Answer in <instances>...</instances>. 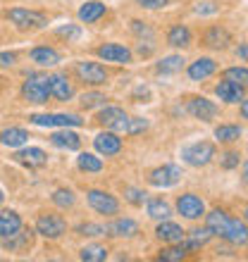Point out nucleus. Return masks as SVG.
<instances>
[{
  "label": "nucleus",
  "mask_w": 248,
  "mask_h": 262,
  "mask_svg": "<svg viewBox=\"0 0 248 262\" xmlns=\"http://www.w3.org/2000/svg\"><path fill=\"white\" fill-rule=\"evenodd\" d=\"M22 98L31 105H46L50 100V91H48V79L46 74L38 72H29L27 81L22 83Z\"/></svg>",
  "instance_id": "obj_1"
},
{
  "label": "nucleus",
  "mask_w": 248,
  "mask_h": 262,
  "mask_svg": "<svg viewBox=\"0 0 248 262\" xmlns=\"http://www.w3.org/2000/svg\"><path fill=\"white\" fill-rule=\"evenodd\" d=\"M217 155V148L210 141H196V143H189L181 148V160H184L189 167H205L210 165Z\"/></svg>",
  "instance_id": "obj_2"
},
{
  "label": "nucleus",
  "mask_w": 248,
  "mask_h": 262,
  "mask_svg": "<svg viewBox=\"0 0 248 262\" xmlns=\"http://www.w3.org/2000/svg\"><path fill=\"white\" fill-rule=\"evenodd\" d=\"M5 17L12 21L19 31H36V29L48 27V17L43 12H36V10H24V7H12L7 10Z\"/></svg>",
  "instance_id": "obj_3"
},
{
  "label": "nucleus",
  "mask_w": 248,
  "mask_h": 262,
  "mask_svg": "<svg viewBox=\"0 0 248 262\" xmlns=\"http://www.w3.org/2000/svg\"><path fill=\"white\" fill-rule=\"evenodd\" d=\"M74 74H76V79L84 81L86 86H103V83L108 81V69H105L100 62H89V60L76 62Z\"/></svg>",
  "instance_id": "obj_4"
},
{
  "label": "nucleus",
  "mask_w": 248,
  "mask_h": 262,
  "mask_svg": "<svg viewBox=\"0 0 248 262\" xmlns=\"http://www.w3.org/2000/svg\"><path fill=\"white\" fill-rule=\"evenodd\" d=\"M86 200H89V205L93 207L98 214L112 217V214L119 212V200L115 198L112 193H108V191H100V188H91V191H86Z\"/></svg>",
  "instance_id": "obj_5"
},
{
  "label": "nucleus",
  "mask_w": 248,
  "mask_h": 262,
  "mask_svg": "<svg viewBox=\"0 0 248 262\" xmlns=\"http://www.w3.org/2000/svg\"><path fill=\"white\" fill-rule=\"evenodd\" d=\"M98 124L105 126L108 131H115V134H124L127 131V112L117 105H103V110L98 112Z\"/></svg>",
  "instance_id": "obj_6"
},
{
  "label": "nucleus",
  "mask_w": 248,
  "mask_h": 262,
  "mask_svg": "<svg viewBox=\"0 0 248 262\" xmlns=\"http://www.w3.org/2000/svg\"><path fill=\"white\" fill-rule=\"evenodd\" d=\"M67 231V222L62 220L60 214H41L38 220H36V234H41L43 238H50V241H55L60 238L62 234Z\"/></svg>",
  "instance_id": "obj_7"
},
{
  "label": "nucleus",
  "mask_w": 248,
  "mask_h": 262,
  "mask_svg": "<svg viewBox=\"0 0 248 262\" xmlns=\"http://www.w3.org/2000/svg\"><path fill=\"white\" fill-rule=\"evenodd\" d=\"M181 181V167L179 165H162V167H155L151 174H148V184L155 188H170L174 184Z\"/></svg>",
  "instance_id": "obj_8"
},
{
  "label": "nucleus",
  "mask_w": 248,
  "mask_h": 262,
  "mask_svg": "<svg viewBox=\"0 0 248 262\" xmlns=\"http://www.w3.org/2000/svg\"><path fill=\"white\" fill-rule=\"evenodd\" d=\"M29 122L36 126H60V129H72V126H81L84 119L79 117V115H62V112H57V115H31L29 117Z\"/></svg>",
  "instance_id": "obj_9"
},
{
  "label": "nucleus",
  "mask_w": 248,
  "mask_h": 262,
  "mask_svg": "<svg viewBox=\"0 0 248 262\" xmlns=\"http://www.w3.org/2000/svg\"><path fill=\"white\" fill-rule=\"evenodd\" d=\"M186 112H189L193 119H200V122H213V119L217 117L220 107H217L213 100H208V98H203V96H193V98H189Z\"/></svg>",
  "instance_id": "obj_10"
},
{
  "label": "nucleus",
  "mask_w": 248,
  "mask_h": 262,
  "mask_svg": "<svg viewBox=\"0 0 248 262\" xmlns=\"http://www.w3.org/2000/svg\"><path fill=\"white\" fill-rule=\"evenodd\" d=\"M96 55L105 62L115 64H131V60H134V53L122 43H103V46H98Z\"/></svg>",
  "instance_id": "obj_11"
},
{
  "label": "nucleus",
  "mask_w": 248,
  "mask_h": 262,
  "mask_svg": "<svg viewBox=\"0 0 248 262\" xmlns=\"http://www.w3.org/2000/svg\"><path fill=\"white\" fill-rule=\"evenodd\" d=\"M177 210H179V214L184 220L196 222L205 214V203H203V198H198L196 193H184L177 198Z\"/></svg>",
  "instance_id": "obj_12"
},
{
  "label": "nucleus",
  "mask_w": 248,
  "mask_h": 262,
  "mask_svg": "<svg viewBox=\"0 0 248 262\" xmlns=\"http://www.w3.org/2000/svg\"><path fill=\"white\" fill-rule=\"evenodd\" d=\"M48 91H50V98H55V100H72L74 98V86L69 83L67 74H62V72H55V74H48Z\"/></svg>",
  "instance_id": "obj_13"
},
{
  "label": "nucleus",
  "mask_w": 248,
  "mask_h": 262,
  "mask_svg": "<svg viewBox=\"0 0 248 262\" xmlns=\"http://www.w3.org/2000/svg\"><path fill=\"white\" fill-rule=\"evenodd\" d=\"M93 148H96L100 155L105 158H112V155H117L122 150V138L115 134V131H100L96 138H93Z\"/></svg>",
  "instance_id": "obj_14"
},
{
  "label": "nucleus",
  "mask_w": 248,
  "mask_h": 262,
  "mask_svg": "<svg viewBox=\"0 0 248 262\" xmlns=\"http://www.w3.org/2000/svg\"><path fill=\"white\" fill-rule=\"evenodd\" d=\"M138 234V222L129 220V217H117L110 224H105V236L112 238H134Z\"/></svg>",
  "instance_id": "obj_15"
},
{
  "label": "nucleus",
  "mask_w": 248,
  "mask_h": 262,
  "mask_svg": "<svg viewBox=\"0 0 248 262\" xmlns=\"http://www.w3.org/2000/svg\"><path fill=\"white\" fill-rule=\"evenodd\" d=\"M12 158H14V162L24 165L27 169H38V167H43L48 162V155L41 148H22V150L14 152Z\"/></svg>",
  "instance_id": "obj_16"
},
{
  "label": "nucleus",
  "mask_w": 248,
  "mask_h": 262,
  "mask_svg": "<svg viewBox=\"0 0 248 262\" xmlns=\"http://www.w3.org/2000/svg\"><path fill=\"white\" fill-rule=\"evenodd\" d=\"M34 246V231L31 229H19L17 234L12 236H7L5 241H3V248L10 250V253H24V250H29Z\"/></svg>",
  "instance_id": "obj_17"
},
{
  "label": "nucleus",
  "mask_w": 248,
  "mask_h": 262,
  "mask_svg": "<svg viewBox=\"0 0 248 262\" xmlns=\"http://www.w3.org/2000/svg\"><path fill=\"white\" fill-rule=\"evenodd\" d=\"M189 79L191 81H205L208 76H213L217 72V62H215L213 57H198L196 62L189 64Z\"/></svg>",
  "instance_id": "obj_18"
},
{
  "label": "nucleus",
  "mask_w": 248,
  "mask_h": 262,
  "mask_svg": "<svg viewBox=\"0 0 248 262\" xmlns=\"http://www.w3.org/2000/svg\"><path fill=\"white\" fill-rule=\"evenodd\" d=\"M155 236H158L160 241H165V243H181L184 241V236H186V231L177 224V222L160 220V224L155 227Z\"/></svg>",
  "instance_id": "obj_19"
},
{
  "label": "nucleus",
  "mask_w": 248,
  "mask_h": 262,
  "mask_svg": "<svg viewBox=\"0 0 248 262\" xmlns=\"http://www.w3.org/2000/svg\"><path fill=\"white\" fill-rule=\"evenodd\" d=\"M229 43H232V34L224 27H210L203 34V46H208L213 50H224Z\"/></svg>",
  "instance_id": "obj_20"
},
{
  "label": "nucleus",
  "mask_w": 248,
  "mask_h": 262,
  "mask_svg": "<svg viewBox=\"0 0 248 262\" xmlns=\"http://www.w3.org/2000/svg\"><path fill=\"white\" fill-rule=\"evenodd\" d=\"M215 96L220 98L222 103H241L243 100V86L224 79V81H220L217 86H215Z\"/></svg>",
  "instance_id": "obj_21"
},
{
  "label": "nucleus",
  "mask_w": 248,
  "mask_h": 262,
  "mask_svg": "<svg viewBox=\"0 0 248 262\" xmlns=\"http://www.w3.org/2000/svg\"><path fill=\"white\" fill-rule=\"evenodd\" d=\"M29 57H31V62H36L38 67H57V64L62 62L60 53H57L55 48H48V46H38V48H34L31 53H29Z\"/></svg>",
  "instance_id": "obj_22"
},
{
  "label": "nucleus",
  "mask_w": 248,
  "mask_h": 262,
  "mask_svg": "<svg viewBox=\"0 0 248 262\" xmlns=\"http://www.w3.org/2000/svg\"><path fill=\"white\" fill-rule=\"evenodd\" d=\"M222 238H224V241H229L232 246H246V241H248L246 222L232 217V220H229L227 231H224V236H222Z\"/></svg>",
  "instance_id": "obj_23"
},
{
  "label": "nucleus",
  "mask_w": 248,
  "mask_h": 262,
  "mask_svg": "<svg viewBox=\"0 0 248 262\" xmlns=\"http://www.w3.org/2000/svg\"><path fill=\"white\" fill-rule=\"evenodd\" d=\"M205 217V227L210 229V234L213 236H224V231H227V227H229V217L224 210H213V212H208V214H203Z\"/></svg>",
  "instance_id": "obj_24"
},
{
  "label": "nucleus",
  "mask_w": 248,
  "mask_h": 262,
  "mask_svg": "<svg viewBox=\"0 0 248 262\" xmlns=\"http://www.w3.org/2000/svg\"><path fill=\"white\" fill-rule=\"evenodd\" d=\"M105 12H108V7L100 3V0H89V3H84L81 7H79V19L84 21V24H93V21H98L100 17H105Z\"/></svg>",
  "instance_id": "obj_25"
},
{
  "label": "nucleus",
  "mask_w": 248,
  "mask_h": 262,
  "mask_svg": "<svg viewBox=\"0 0 248 262\" xmlns=\"http://www.w3.org/2000/svg\"><path fill=\"white\" fill-rule=\"evenodd\" d=\"M22 227H24V224H22V217L14 212V210H3V212H0V238H7V236L17 234Z\"/></svg>",
  "instance_id": "obj_26"
},
{
  "label": "nucleus",
  "mask_w": 248,
  "mask_h": 262,
  "mask_svg": "<svg viewBox=\"0 0 248 262\" xmlns=\"http://www.w3.org/2000/svg\"><path fill=\"white\" fill-rule=\"evenodd\" d=\"M191 41H193L191 29L184 27V24H174V27L167 31V43H170L172 48H189Z\"/></svg>",
  "instance_id": "obj_27"
},
{
  "label": "nucleus",
  "mask_w": 248,
  "mask_h": 262,
  "mask_svg": "<svg viewBox=\"0 0 248 262\" xmlns=\"http://www.w3.org/2000/svg\"><path fill=\"white\" fill-rule=\"evenodd\" d=\"M50 143L57 145V148H65V150H79V148H81V138L76 136L74 131L62 129L50 136Z\"/></svg>",
  "instance_id": "obj_28"
},
{
  "label": "nucleus",
  "mask_w": 248,
  "mask_h": 262,
  "mask_svg": "<svg viewBox=\"0 0 248 262\" xmlns=\"http://www.w3.org/2000/svg\"><path fill=\"white\" fill-rule=\"evenodd\" d=\"M146 212H148L151 220L160 222V220H170L172 207H170V203L162 198H146Z\"/></svg>",
  "instance_id": "obj_29"
},
{
  "label": "nucleus",
  "mask_w": 248,
  "mask_h": 262,
  "mask_svg": "<svg viewBox=\"0 0 248 262\" xmlns=\"http://www.w3.org/2000/svg\"><path fill=\"white\" fill-rule=\"evenodd\" d=\"M29 141L27 129H19V126H10V129L0 131V143L10 145V148H22V145Z\"/></svg>",
  "instance_id": "obj_30"
},
{
  "label": "nucleus",
  "mask_w": 248,
  "mask_h": 262,
  "mask_svg": "<svg viewBox=\"0 0 248 262\" xmlns=\"http://www.w3.org/2000/svg\"><path fill=\"white\" fill-rule=\"evenodd\" d=\"M184 62H186V60L181 55H167V57H162V60L155 64V72H158V74H162V76L177 74V72H181Z\"/></svg>",
  "instance_id": "obj_31"
},
{
  "label": "nucleus",
  "mask_w": 248,
  "mask_h": 262,
  "mask_svg": "<svg viewBox=\"0 0 248 262\" xmlns=\"http://www.w3.org/2000/svg\"><path fill=\"white\" fill-rule=\"evenodd\" d=\"M76 167L81 169V172H89V174H98L103 169V160L93 155V152H81L79 158H76Z\"/></svg>",
  "instance_id": "obj_32"
},
{
  "label": "nucleus",
  "mask_w": 248,
  "mask_h": 262,
  "mask_svg": "<svg viewBox=\"0 0 248 262\" xmlns=\"http://www.w3.org/2000/svg\"><path fill=\"white\" fill-rule=\"evenodd\" d=\"M79 257L84 262H103V260H108V248L100 246V243H91V246H84L79 250Z\"/></svg>",
  "instance_id": "obj_33"
},
{
  "label": "nucleus",
  "mask_w": 248,
  "mask_h": 262,
  "mask_svg": "<svg viewBox=\"0 0 248 262\" xmlns=\"http://www.w3.org/2000/svg\"><path fill=\"white\" fill-rule=\"evenodd\" d=\"M215 138L220 143H236L241 138V126L239 124H220L215 129Z\"/></svg>",
  "instance_id": "obj_34"
},
{
  "label": "nucleus",
  "mask_w": 248,
  "mask_h": 262,
  "mask_svg": "<svg viewBox=\"0 0 248 262\" xmlns=\"http://www.w3.org/2000/svg\"><path fill=\"white\" fill-rule=\"evenodd\" d=\"M189 255V250L184 248V243H170V248H162L160 250L158 260H165V262H179Z\"/></svg>",
  "instance_id": "obj_35"
},
{
  "label": "nucleus",
  "mask_w": 248,
  "mask_h": 262,
  "mask_svg": "<svg viewBox=\"0 0 248 262\" xmlns=\"http://www.w3.org/2000/svg\"><path fill=\"white\" fill-rule=\"evenodd\" d=\"M105 103H108V98H105V93H100V91H89V93L81 96L84 110H96V107H103Z\"/></svg>",
  "instance_id": "obj_36"
},
{
  "label": "nucleus",
  "mask_w": 248,
  "mask_h": 262,
  "mask_svg": "<svg viewBox=\"0 0 248 262\" xmlns=\"http://www.w3.org/2000/svg\"><path fill=\"white\" fill-rule=\"evenodd\" d=\"M50 200H53L57 207H72L76 203V195L72 188H55L53 195H50Z\"/></svg>",
  "instance_id": "obj_37"
},
{
  "label": "nucleus",
  "mask_w": 248,
  "mask_h": 262,
  "mask_svg": "<svg viewBox=\"0 0 248 262\" xmlns=\"http://www.w3.org/2000/svg\"><path fill=\"white\" fill-rule=\"evenodd\" d=\"M148 129V122H146L143 117H129L127 119V136H138V134H143V131Z\"/></svg>",
  "instance_id": "obj_38"
},
{
  "label": "nucleus",
  "mask_w": 248,
  "mask_h": 262,
  "mask_svg": "<svg viewBox=\"0 0 248 262\" xmlns=\"http://www.w3.org/2000/svg\"><path fill=\"white\" fill-rule=\"evenodd\" d=\"M76 234L89 236V238H96V236H105V227L93 224V222H86V224H79V227H76Z\"/></svg>",
  "instance_id": "obj_39"
},
{
  "label": "nucleus",
  "mask_w": 248,
  "mask_h": 262,
  "mask_svg": "<svg viewBox=\"0 0 248 262\" xmlns=\"http://www.w3.org/2000/svg\"><path fill=\"white\" fill-rule=\"evenodd\" d=\"M224 79L239 83V86H246L248 72H246V67H229V69H224Z\"/></svg>",
  "instance_id": "obj_40"
},
{
  "label": "nucleus",
  "mask_w": 248,
  "mask_h": 262,
  "mask_svg": "<svg viewBox=\"0 0 248 262\" xmlns=\"http://www.w3.org/2000/svg\"><path fill=\"white\" fill-rule=\"evenodd\" d=\"M124 198L129 200L131 205H143L146 203V198H148V193L146 191H141V188H134V186H127L124 188Z\"/></svg>",
  "instance_id": "obj_41"
},
{
  "label": "nucleus",
  "mask_w": 248,
  "mask_h": 262,
  "mask_svg": "<svg viewBox=\"0 0 248 262\" xmlns=\"http://www.w3.org/2000/svg\"><path fill=\"white\" fill-rule=\"evenodd\" d=\"M239 162H241V155H239L236 150H227V152H222V155H220L222 169H236V167H239Z\"/></svg>",
  "instance_id": "obj_42"
},
{
  "label": "nucleus",
  "mask_w": 248,
  "mask_h": 262,
  "mask_svg": "<svg viewBox=\"0 0 248 262\" xmlns=\"http://www.w3.org/2000/svg\"><path fill=\"white\" fill-rule=\"evenodd\" d=\"M57 36H60V38H67V41H79V38H81V27H76V24L60 27L57 29Z\"/></svg>",
  "instance_id": "obj_43"
},
{
  "label": "nucleus",
  "mask_w": 248,
  "mask_h": 262,
  "mask_svg": "<svg viewBox=\"0 0 248 262\" xmlns=\"http://www.w3.org/2000/svg\"><path fill=\"white\" fill-rule=\"evenodd\" d=\"M131 31H134V34H136V36H141V38H143V36H148V38H153V31H151V27H148L146 21H141V19H131Z\"/></svg>",
  "instance_id": "obj_44"
},
{
  "label": "nucleus",
  "mask_w": 248,
  "mask_h": 262,
  "mask_svg": "<svg viewBox=\"0 0 248 262\" xmlns=\"http://www.w3.org/2000/svg\"><path fill=\"white\" fill-rule=\"evenodd\" d=\"M215 12H220V5L213 3V0H205V3L196 5V14H215Z\"/></svg>",
  "instance_id": "obj_45"
},
{
  "label": "nucleus",
  "mask_w": 248,
  "mask_h": 262,
  "mask_svg": "<svg viewBox=\"0 0 248 262\" xmlns=\"http://www.w3.org/2000/svg\"><path fill=\"white\" fill-rule=\"evenodd\" d=\"M136 3L143 7V10H160V7H165L170 0H136Z\"/></svg>",
  "instance_id": "obj_46"
},
{
  "label": "nucleus",
  "mask_w": 248,
  "mask_h": 262,
  "mask_svg": "<svg viewBox=\"0 0 248 262\" xmlns=\"http://www.w3.org/2000/svg\"><path fill=\"white\" fill-rule=\"evenodd\" d=\"M14 62H17V53H10V50L0 53V67H12Z\"/></svg>",
  "instance_id": "obj_47"
},
{
  "label": "nucleus",
  "mask_w": 248,
  "mask_h": 262,
  "mask_svg": "<svg viewBox=\"0 0 248 262\" xmlns=\"http://www.w3.org/2000/svg\"><path fill=\"white\" fill-rule=\"evenodd\" d=\"M236 55L241 57V60H246V55H248V48H246V43H241V46L236 48Z\"/></svg>",
  "instance_id": "obj_48"
},
{
  "label": "nucleus",
  "mask_w": 248,
  "mask_h": 262,
  "mask_svg": "<svg viewBox=\"0 0 248 262\" xmlns=\"http://www.w3.org/2000/svg\"><path fill=\"white\" fill-rule=\"evenodd\" d=\"M241 117H243V119L248 117V107H246V100H241Z\"/></svg>",
  "instance_id": "obj_49"
},
{
  "label": "nucleus",
  "mask_w": 248,
  "mask_h": 262,
  "mask_svg": "<svg viewBox=\"0 0 248 262\" xmlns=\"http://www.w3.org/2000/svg\"><path fill=\"white\" fill-rule=\"evenodd\" d=\"M3 200H5V193H3V191H0V203H3Z\"/></svg>",
  "instance_id": "obj_50"
}]
</instances>
